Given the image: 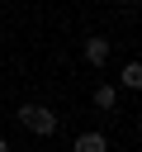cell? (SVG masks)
<instances>
[{
  "mask_svg": "<svg viewBox=\"0 0 142 152\" xmlns=\"http://www.w3.org/2000/svg\"><path fill=\"white\" fill-rule=\"evenodd\" d=\"M19 124L33 128V133H52V128H57V119H52L43 104H24V109H19Z\"/></svg>",
  "mask_w": 142,
  "mask_h": 152,
  "instance_id": "1",
  "label": "cell"
},
{
  "mask_svg": "<svg viewBox=\"0 0 142 152\" xmlns=\"http://www.w3.org/2000/svg\"><path fill=\"white\" fill-rule=\"evenodd\" d=\"M85 57H90V62L99 66V62L109 57V43H104V38H90V43H85Z\"/></svg>",
  "mask_w": 142,
  "mask_h": 152,
  "instance_id": "2",
  "label": "cell"
},
{
  "mask_svg": "<svg viewBox=\"0 0 142 152\" xmlns=\"http://www.w3.org/2000/svg\"><path fill=\"white\" fill-rule=\"evenodd\" d=\"M123 86L128 90H142V62H128L123 66Z\"/></svg>",
  "mask_w": 142,
  "mask_h": 152,
  "instance_id": "3",
  "label": "cell"
},
{
  "mask_svg": "<svg viewBox=\"0 0 142 152\" xmlns=\"http://www.w3.org/2000/svg\"><path fill=\"white\" fill-rule=\"evenodd\" d=\"M76 147H80V152H104V138H99V133H80Z\"/></svg>",
  "mask_w": 142,
  "mask_h": 152,
  "instance_id": "4",
  "label": "cell"
},
{
  "mask_svg": "<svg viewBox=\"0 0 142 152\" xmlns=\"http://www.w3.org/2000/svg\"><path fill=\"white\" fill-rule=\"evenodd\" d=\"M95 104H99V109H109V104H114V90H109V86H99V90H95Z\"/></svg>",
  "mask_w": 142,
  "mask_h": 152,
  "instance_id": "5",
  "label": "cell"
},
{
  "mask_svg": "<svg viewBox=\"0 0 142 152\" xmlns=\"http://www.w3.org/2000/svg\"><path fill=\"white\" fill-rule=\"evenodd\" d=\"M118 5H142V0H118Z\"/></svg>",
  "mask_w": 142,
  "mask_h": 152,
  "instance_id": "6",
  "label": "cell"
}]
</instances>
